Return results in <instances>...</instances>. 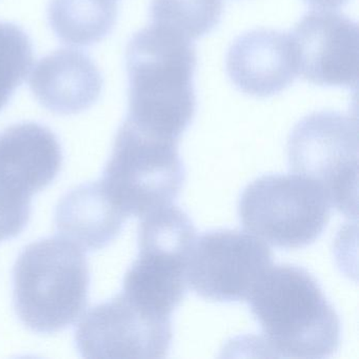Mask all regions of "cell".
<instances>
[{"label": "cell", "instance_id": "cell-5", "mask_svg": "<svg viewBox=\"0 0 359 359\" xmlns=\"http://www.w3.org/2000/svg\"><path fill=\"white\" fill-rule=\"evenodd\" d=\"M100 182L127 218H142L173 205L186 182L178 142L140 129L126 119Z\"/></svg>", "mask_w": 359, "mask_h": 359}, {"label": "cell", "instance_id": "cell-17", "mask_svg": "<svg viewBox=\"0 0 359 359\" xmlns=\"http://www.w3.org/2000/svg\"><path fill=\"white\" fill-rule=\"evenodd\" d=\"M33 62L32 43L14 24L0 22V111L24 83Z\"/></svg>", "mask_w": 359, "mask_h": 359}, {"label": "cell", "instance_id": "cell-7", "mask_svg": "<svg viewBox=\"0 0 359 359\" xmlns=\"http://www.w3.org/2000/svg\"><path fill=\"white\" fill-rule=\"evenodd\" d=\"M287 158L290 170L318 184L338 212L357 217L356 116L321 111L304 117L290 134Z\"/></svg>", "mask_w": 359, "mask_h": 359}, {"label": "cell", "instance_id": "cell-10", "mask_svg": "<svg viewBox=\"0 0 359 359\" xmlns=\"http://www.w3.org/2000/svg\"><path fill=\"white\" fill-rule=\"evenodd\" d=\"M172 338V318L142 310L123 293L88 311L75 332L85 358H165Z\"/></svg>", "mask_w": 359, "mask_h": 359}, {"label": "cell", "instance_id": "cell-16", "mask_svg": "<svg viewBox=\"0 0 359 359\" xmlns=\"http://www.w3.org/2000/svg\"><path fill=\"white\" fill-rule=\"evenodd\" d=\"M222 9V0H152L151 22L193 41L219 24Z\"/></svg>", "mask_w": 359, "mask_h": 359}, {"label": "cell", "instance_id": "cell-9", "mask_svg": "<svg viewBox=\"0 0 359 359\" xmlns=\"http://www.w3.org/2000/svg\"><path fill=\"white\" fill-rule=\"evenodd\" d=\"M273 264L264 241L238 230H214L195 239L188 262V283L205 299L248 300Z\"/></svg>", "mask_w": 359, "mask_h": 359}, {"label": "cell", "instance_id": "cell-3", "mask_svg": "<svg viewBox=\"0 0 359 359\" xmlns=\"http://www.w3.org/2000/svg\"><path fill=\"white\" fill-rule=\"evenodd\" d=\"M89 287L87 257L64 237L31 243L14 266V308L36 333L53 334L72 325L87 306Z\"/></svg>", "mask_w": 359, "mask_h": 359}, {"label": "cell", "instance_id": "cell-2", "mask_svg": "<svg viewBox=\"0 0 359 359\" xmlns=\"http://www.w3.org/2000/svg\"><path fill=\"white\" fill-rule=\"evenodd\" d=\"M273 356L323 359L337 351L340 319L316 279L293 264L271 266L248 298Z\"/></svg>", "mask_w": 359, "mask_h": 359}, {"label": "cell", "instance_id": "cell-18", "mask_svg": "<svg viewBox=\"0 0 359 359\" xmlns=\"http://www.w3.org/2000/svg\"><path fill=\"white\" fill-rule=\"evenodd\" d=\"M311 7L318 9H337L348 3V0H304Z\"/></svg>", "mask_w": 359, "mask_h": 359}, {"label": "cell", "instance_id": "cell-14", "mask_svg": "<svg viewBox=\"0 0 359 359\" xmlns=\"http://www.w3.org/2000/svg\"><path fill=\"white\" fill-rule=\"evenodd\" d=\"M127 216L111 201L100 180L67 193L55 211V226L64 238L86 251L110 245L123 230Z\"/></svg>", "mask_w": 359, "mask_h": 359}, {"label": "cell", "instance_id": "cell-4", "mask_svg": "<svg viewBox=\"0 0 359 359\" xmlns=\"http://www.w3.org/2000/svg\"><path fill=\"white\" fill-rule=\"evenodd\" d=\"M196 229L176 205L155 210L142 217L138 229L140 253L123 279L121 293L134 304L165 318L188 293V262Z\"/></svg>", "mask_w": 359, "mask_h": 359}, {"label": "cell", "instance_id": "cell-15", "mask_svg": "<svg viewBox=\"0 0 359 359\" xmlns=\"http://www.w3.org/2000/svg\"><path fill=\"white\" fill-rule=\"evenodd\" d=\"M48 15L60 41L87 47L112 31L117 18V0H51Z\"/></svg>", "mask_w": 359, "mask_h": 359}, {"label": "cell", "instance_id": "cell-6", "mask_svg": "<svg viewBox=\"0 0 359 359\" xmlns=\"http://www.w3.org/2000/svg\"><path fill=\"white\" fill-rule=\"evenodd\" d=\"M332 207L325 190L309 178L264 175L243 190L238 215L245 230L271 245L302 249L323 235Z\"/></svg>", "mask_w": 359, "mask_h": 359}, {"label": "cell", "instance_id": "cell-1", "mask_svg": "<svg viewBox=\"0 0 359 359\" xmlns=\"http://www.w3.org/2000/svg\"><path fill=\"white\" fill-rule=\"evenodd\" d=\"M127 121L180 142L196 113L197 54L192 41L161 27L138 31L128 43Z\"/></svg>", "mask_w": 359, "mask_h": 359}, {"label": "cell", "instance_id": "cell-8", "mask_svg": "<svg viewBox=\"0 0 359 359\" xmlns=\"http://www.w3.org/2000/svg\"><path fill=\"white\" fill-rule=\"evenodd\" d=\"M62 163L60 142L45 126L18 123L0 133V241L24 231L33 195L55 180Z\"/></svg>", "mask_w": 359, "mask_h": 359}, {"label": "cell", "instance_id": "cell-12", "mask_svg": "<svg viewBox=\"0 0 359 359\" xmlns=\"http://www.w3.org/2000/svg\"><path fill=\"white\" fill-rule=\"evenodd\" d=\"M226 66L235 87L255 97L280 93L298 75L291 35L270 29L237 37L226 54Z\"/></svg>", "mask_w": 359, "mask_h": 359}, {"label": "cell", "instance_id": "cell-13", "mask_svg": "<svg viewBox=\"0 0 359 359\" xmlns=\"http://www.w3.org/2000/svg\"><path fill=\"white\" fill-rule=\"evenodd\" d=\"M36 100L56 114H77L100 98L102 77L89 56L79 50L60 49L41 58L30 77Z\"/></svg>", "mask_w": 359, "mask_h": 359}, {"label": "cell", "instance_id": "cell-11", "mask_svg": "<svg viewBox=\"0 0 359 359\" xmlns=\"http://www.w3.org/2000/svg\"><path fill=\"white\" fill-rule=\"evenodd\" d=\"M291 39L298 74L321 87H357L358 25L337 12L306 13L294 27Z\"/></svg>", "mask_w": 359, "mask_h": 359}]
</instances>
